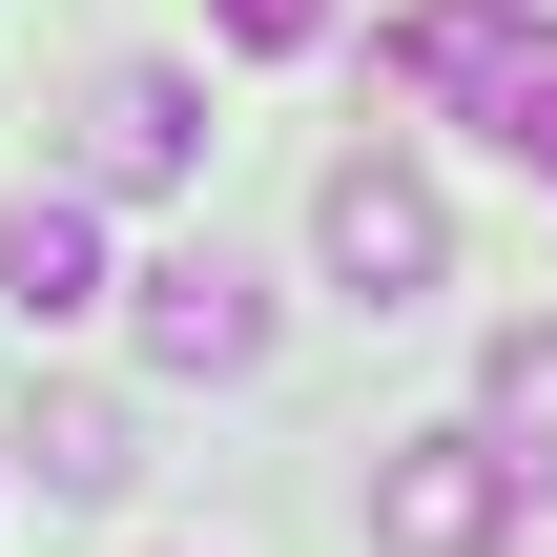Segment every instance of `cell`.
Segmentation results:
<instances>
[{
	"mask_svg": "<svg viewBox=\"0 0 557 557\" xmlns=\"http://www.w3.org/2000/svg\"><path fill=\"white\" fill-rule=\"evenodd\" d=\"M393 62L557 186V21H537V0H413V21H393Z\"/></svg>",
	"mask_w": 557,
	"mask_h": 557,
	"instance_id": "6da1fadb",
	"label": "cell"
},
{
	"mask_svg": "<svg viewBox=\"0 0 557 557\" xmlns=\"http://www.w3.org/2000/svg\"><path fill=\"white\" fill-rule=\"evenodd\" d=\"M248 351H269V289H248L227 248L145 269V372H248Z\"/></svg>",
	"mask_w": 557,
	"mask_h": 557,
	"instance_id": "5b68a950",
	"label": "cell"
},
{
	"mask_svg": "<svg viewBox=\"0 0 557 557\" xmlns=\"http://www.w3.org/2000/svg\"><path fill=\"white\" fill-rule=\"evenodd\" d=\"M331 21H351V0H227V41H248V62H289V41H331Z\"/></svg>",
	"mask_w": 557,
	"mask_h": 557,
	"instance_id": "9c48e42d",
	"label": "cell"
},
{
	"mask_svg": "<svg viewBox=\"0 0 557 557\" xmlns=\"http://www.w3.org/2000/svg\"><path fill=\"white\" fill-rule=\"evenodd\" d=\"M310 248H331L351 310H413V289L455 269V207H434L413 165H331V186H310Z\"/></svg>",
	"mask_w": 557,
	"mask_h": 557,
	"instance_id": "3957f363",
	"label": "cell"
},
{
	"mask_svg": "<svg viewBox=\"0 0 557 557\" xmlns=\"http://www.w3.org/2000/svg\"><path fill=\"white\" fill-rule=\"evenodd\" d=\"M0 289H21V331H62V310H103V227L41 186V207H0Z\"/></svg>",
	"mask_w": 557,
	"mask_h": 557,
	"instance_id": "8992f818",
	"label": "cell"
},
{
	"mask_svg": "<svg viewBox=\"0 0 557 557\" xmlns=\"http://www.w3.org/2000/svg\"><path fill=\"white\" fill-rule=\"evenodd\" d=\"M21 455H41V496H124V475H145V434H124L103 393H41V434H21Z\"/></svg>",
	"mask_w": 557,
	"mask_h": 557,
	"instance_id": "ba28073f",
	"label": "cell"
},
{
	"mask_svg": "<svg viewBox=\"0 0 557 557\" xmlns=\"http://www.w3.org/2000/svg\"><path fill=\"white\" fill-rule=\"evenodd\" d=\"M475 434H496L517 475H557V310H517V331H496V372H475Z\"/></svg>",
	"mask_w": 557,
	"mask_h": 557,
	"instance_id": "52a82bcc",
	"label": "cell"
},
{
	"mask_svg": "<svg viewBox=\"0 0 557 557\" xmlns=\"http://www.w3.org/2000/svg\"><path fill=\"white\" fill-rule=\"evenodd\" d=\"M517 537V455L496 434H393L372 455V557H496Z\"/></svg>",
	"mask_w": 557,
	"mask_h": 557,
	"instance_id": "7a4b0ae2",
	"label": "cell"
},
{
	"mask_svg": "<svg viewBox=\"0 0 557 557\" xmlns=\"http://www.w3.org/2000/svg\"><path fill=\"white\" fill-rule=\"evenodd\" d=\"M186 145H207L186 62H103L83 83V186H186Z\"/></svg>",
	"mask_w": 557,
	"mask_h": 557,
	"instance_id": "277c9868",
	"label": "cell"
}]
</instances>
